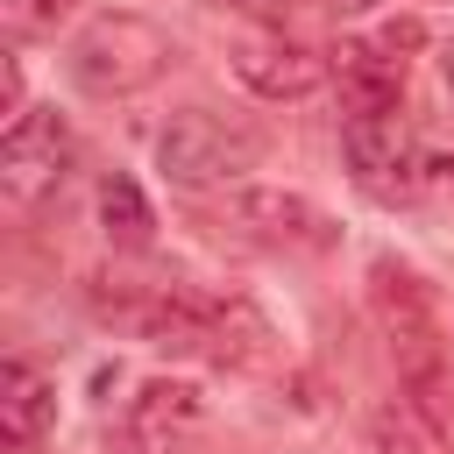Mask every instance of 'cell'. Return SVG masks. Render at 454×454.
Listing matches in <instances>:
<instances>
[{
    "mask_svg": "<svg viewBox=\"0 0 454 454\" xmlns=\"http://www.w3.org/2000/svg\"><path fill=\"white\" fill-rule=\"evenodd\" d=\"M99 227H106V241H121V248H149L156 213H149V199L135 192V177H106V184H99Z\"/></svg>",
    "mask_w": 454,
    "mask_h": 454,
    "instance_id": "obj_12",
    "label": "cell"
},
{
    "mask_svg": "<svg viewBox=\"0 0 454 454\" xmlns=\"http://www.w3.org/2000/svg\"><path fill=\"white\" fill-rule=\"evenodd\" d=\"M78 14V0H7V21L14 35H57V21Z\"/></svg>",
    "mask_w": 454,
    "mask_h": 454,
    "instance_id": "obj_13",
    "label": "cell"
},
{
    "mask_svg": "<svg viewBox=\"0 0 454 454\" xmlns=\"http://www.w3.org/2000/svg\"><path fill=\"white\" fill-rule=\"evenodd\" d=\"M227 64L234 78L255 92V99H305L326 85V57H312L305 43H291L284 28H241L227 43Z\"/></svg>",
    "mask_w": 454,
    "mask_h": 454,
    "instance_id": "obj_6",
    "label": "cell"
},
{
    "mask_svg": "<svg viewBox=\"0 0 454 454\" xmlns=\"http://www.w3.org/2000/svg\"><path fill=\"white\" fill-rule=\"evenodd\" d=\"M50 426H57V383L35 369V362H7L0 369V440L14 447V454H28V447H43L50 440Z\"/></svg>",
    "mask_w": 454,
    "mask_h": 454,
    "instance_id": "obj_9",
    "label": "cell"
},
{
    "mask_svg": "<svg viewBox=\"0 0 454 454\" xmlns=\"http://www.w3.org/2000/svg\"><path fill=\"white\" fill-rule=\"evenodd\" d=\"M64 170H71V128H64V114H57V106L14 114L7 135H0V184H7V199L28 206V199L57 192Z\"/></svg>",
    "mask_w": 454,
    "mask_h": 454,
    "instance_id": "obj_4",
    "label": "cell"
},
{
    "mask_svg": "<svg viewBox=\"0 0 454 454\" xmlns=\"http://www.w3.org/2000/svg\"><path fill=\"white\" fill-rule=\"evenodd\" d=\"M170 35L149 21V14H135V7H106V14H92L78 35H71V50H64V71L92 92V99H128V92H142V85H156L163 71H170Z\"/></svg>",
    "mask_w": 454,
    "mask_h": 454,
    "instance_id": "obj_1",
    "label": "cell"
},
{
    "mask_svg": "<svg viewBox=\"0 0 454 454\" xmlns=\"http://www.w3.org/2000/svg\"><path fill=\"white\" fill-rule=\"evenodd\" d=\"M326 78H333L348 121H369V114H397L404 106V57H390L376 43H333L326 50Z\"/></svg>",
    "mask_w": 454,
    "mask_h": 454,
    "instance_id": "obj_7",
    "label": "cell"
},
{
    "mask_svg": "<svg viewBox=\"0 0 454 454\" xmlns=\"http://www.w3.org/2000/svg\"><path fill=\"white\" fill-rule=\"evenodd\" d=\"M340 156L355 170V184L369 199H411L419 192V149H411V128L404 114H369V121H348L340 128Z\"/></svg>",
    "mask_w": 454,
    "mask_h": 454,
    "instance_id": "obj_5",
    "label": "cell"
},
{
    "mask_svg": "<svg viewBox=\"0 0 454 454\" xmlns=\"http://www.w3.org/2000/svg\"><path fill=\"white\" fill-rule=\"evenodd\" d=\"M234 220L262 241H284V248H333V220L305 199V192H277V184H248L234 192Z\"/></svg>",
    "mask_w": 454,
    "mask_h": 454,
    "instance_id": "obj_8",
    "label": "cell"
},
{
    "mask_svg": "<svg viewBox=\"0 0 454 454\" xmlns=\"http://www.w3.org/2000/svg\"><path fill=\"white\" fill-rule=\"evenodd\" d=\"M206 419V397L192 390V383H170V376H156V383H142V397H135V426L142 433H184V426H199Z\"/></svg>",
    "mask_w": 454,
    "mask_h": 454,
    "instance_id": "obj_11",
    "label": "cell"
},
{
    "mask_svg": "<svg viewBox=\"0 0 454 454\" xmlns=\"http://www.w3.org/2000/svg\"><path fill=\"white\" fill-rule=\"evenodd\" d=\"M419 390V411L440 426V440H454V383L447 376H426V383H411Z\"/></svg>",
    "mask_w": 454,
    "mask_h": 454,
    "instance_id": "obj_15",
    "label": "cell"
},
{
    "mask_svg": "<svg viewBox=\"0 0 454 454\" xmlns=\"http://www.w3.org/2000/svg\"><path fill=\"white\" fill-rule=\"evenodd\" d=\"M270 156V135L241 114H213V106H184L170 114V128L156 135V163L170 184L206 192V184H234Z\"/></svg>",
    "mask_w": 454,
    "mask_h": 454,
    "instance_id": "obj_2",
    "label": "cell"
},
{
    "mask_svg": "<svg viewBox=\"0 0 454 454\" xmlns=\"http://www.w3.org/2000/svg\"><path fill=\"white\" fill-rule=\"evenodd\" d=\"M369 312H376V326L390 333V348H397V362H404L411 383L447 376V326H440V312H433V291H426L404 262H390V255L369 262Z\"/></svg>",
    "mask_w": 454,
    "mask_h": 454,
    "instance_id": "obj_3",
    "label": "cell"
},
{
    "mask_svg": "<svg viewBox=\"0 0 454 454\" xmlns=\"http://www.w3.org/2000/svg\"><path fill=\"white\" fill-rule=\"evenodd\" d=\"M0 99H7V114H14V106H21V71H14V64H7V71H0Z\"/></svg>",
    "mask_w": 454,
    "mask_h": 454,
    "instance_id": "obj_16",
    "label": "cell"
},
{
    "mask_svg": "<svg viewBox=\"0 0 454 454\" xmlns=\"http://www.w3.org/2000/svg\"><path fill=\"white\" fill-rule=\"evenodd\" d=\"M270 319L248 305V298H213V333H206V355L227 362V369H262L277 348H270Z\"/></svg>",
    "mask_w": 454,
    "mask_h": 454,
    "instance_id": "obj_10",
    "label": "cell"
},
{
    "mask_svg": "<svg viewBox=\"0 0 454 454\" xmlns=\"http://www.w3.org/2000/svg\"><path fill=\"white\" fill-rule=\"evenodd\" d=\"M369 447H376V454H426L419 426L397 419V411H376V419H369Z\"/></svg>",
    "mask_w": 454,
    "mask_h": 454,
    "instance_id": "obj_14",
    "label": "cell"
}]
</instances>
